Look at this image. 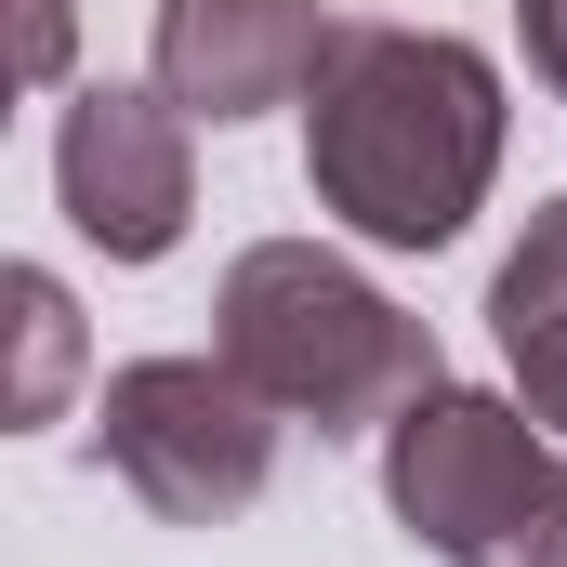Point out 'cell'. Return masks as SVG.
<instances>
[{
    "label": "cell",
    "instance_id": "cell-1",
    "mask_svg": "<svg viewBox=\"0 0 567 567\" xmlns=\"http://www.w3.org/2000/svg\"><path fill=\"white\" fill-rule=\"evenodd\" d=\"M303 185L370 251H449L502 185V66L449 27H330L303 93Z\"/></svg>",
    "mask_w": 567,
    "mask_h": 567
},
{
    "label": "cell",
    "instance_id": "cell-2",
    "mask_svg": "<svg viewBox=\"0 0 567 567\" xmlns=\"http://www.w3.org/2000/svg\"><path fill=\"white\" fill-rule=\"evenodd\" d=\"M212 357L278 410V423H317V435H383L435 370V330L396 303V290H370L343 251H317V238H251L225 290H212Z\"/></svg>",
    "mask_w": 567,
    "mask_h": 567
},
{
    "label": "cell",
    "instance_id": "cell-3",
    "mask_svg": "<svg viewBox=\"0 0 567 567\" xmlns=\"http://www.w3.org/2000/svg\"><path fill=\"white\" fill-rule=\"evenodd\" d=\"M93 449H106V475L133 488L158 528H225L278 475V410L225 357H133V370H106Z\"/></svg>",
    "mask_w": 567,
    "mask_h": 567
},
{
    "label": "cell",
    "instance_id": "cell-4",
    "mask_svg": "<svg viewBox=\"0 0 567 567\" xmlns=\"http://www.w3.org/2000/svg\"><path fill=\"white\" fill-rule=\"evenodd\" d=\"M555 475V435L528 396H475V383H423L396 423H383V502L423 555H475L528 488Z\"/></svg>",
    "mask_w": 567,
    "mask_h": 567
},
{
    "label": "cell",
    "instance_id": "cell-5",
    "mask_svg": "<svg viewBox=\"0 0 567 567\" xmlns=\"http://www.w3.org/2000/svg\"><path fill=\"white\" fill-rule=\"evenodd\" d=\"M198 120L145 80H93V93H66V120H53V198H66V225L106 251V265H158L172 238H185V212H198Z\"/></svg>",
    "mask_w": 567,
    "mask_h": 567
},
{
    "label": "cell",
    "instance_id": "cell-6",
    "mask_svg": "<svg viewBox=\"0 0 567 567\" xmlns=\"http://www.w3.org/2000/svg\"><path fill=\"white\" fill-rule=\"evenodd\" d=\"M158 93L212 133L265 120V106H303L317 66H330V13L317 0H158V40H145Z\"/></svg>",
    "mask_w": 567,
    "mask_h": 567
},
{
    "label": "cell",
    "instance_id": "cell-7",
    "mask_svg": "<svg viewBox=\"0 0 567 567\" xmlns=\"http://www.w3.org/2000/svg\"><path fill=\"white\" fill-rule=\"evenodd\" d=\"M488 330H502L515 383L567 357V198H542V212H528V238L502 251V278H488Z\"/></svg>",
    "mask_w": 567,
    "mask_h": 567
},
{
    "label": "cell",
    "instance_id": "cell-8",
    "mask_svg": "<svg viewBox=\"0 0 567 567\" xmlns=\"http://www.w3.org/2000/svg\"><path fill=\"white\" fill-rule=\"evenodd\" d=\"M0 303H13V423H53L66 410V370H80V303H66V278H40V265H13Z\"/></svg>",
    "mask_w": 567,
    "mask_h": 567
},
{
    "label": "cell",
    "instance_id": "cell-9",
    "mask_svg": "<svg viewBox=\"0 0 567 567\" xmlns=\"http://www.w3.org/2000/svg\"><path fill=\"white\" fill-rule=\"evenodd\" d=\"M462 567H567V462H555V475H542V488H528Z\"/></svg>",
    "mask_w": 567,
    "mask_h": 567
},
{
    "label": "cell",
    "instance_id": "cell-10",
    "mask_svg": "<svg viewBox=\"0 0 567 567\" xmlns=\"http://www.w3.org/2000/svg\"><path fill=\"white\" fill-rule=\"evenodd\" d=\"M66 40H80V0H13V80L27 93L66 80Z\"/></svg>",
    "mask_w": 567,
    "mask_h": 567
},
{
    "label": "cell",
    "instance_id": "cell-11",
    "mask_svg": "<svg viewBox=\"0 0 567 567\" xmlns=\"http://www.w3.org/2000/svg\"><path fill=\"white\" fill-rule=\"evenodd\" d=\"M515 40H528V80L567 106V0H515Z\"/></svg>",
    "mask_w": 567,
    "mask_h": 567
},
{
    "label": "cell",
    "instance_id": "cell-12",
    "mask_svg": "<svg viewBox=\"0 0 567 567\" xmlns=\"http://www.w3.org/2000/svg\"><path fill=\"white\" fill-rule=\"evenodd\" d=\"M515 396H528V410H542V435H555V449H567V357H555V370H528Z\"/></svg>",
    "mask_w": 567,
    "mask_h": 567
}]
</instances>
